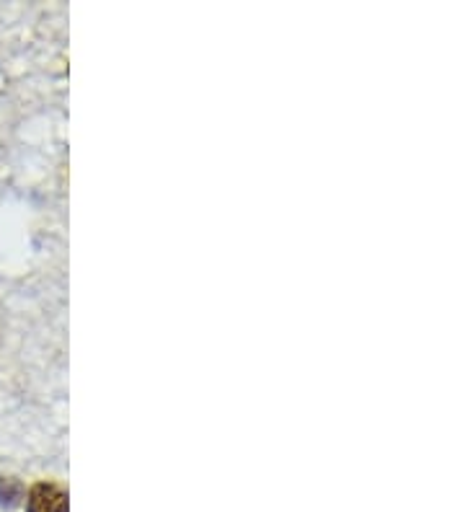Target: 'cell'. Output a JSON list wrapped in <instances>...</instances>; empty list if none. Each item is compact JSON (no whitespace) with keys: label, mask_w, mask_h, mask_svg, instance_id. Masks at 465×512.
Listing matches in <instances>:
<instances>
[{"label":"cell","mask_w":465,"mask_h":512,"mask_svg":"<svg viewBox=\"0 0 465 512\" xmlns=\"http://www.w3.org/2000/svg\"><path fill=\"white\" fill-rule=\"evenodd\" d=\"M26 512H68V492L55 481H37L26 492Z\"/></svg>","instance_id":"1"},{"label":"cell","mask_w":465,"mask_h":512,"mask_svg":"<svg viewBox=\"0 0 465 512\" xmlns=\"http://www.w3.org/2000/svg\"><path fill=\"white\" fill-rule=\"evenodd\" d=\"M21 494H24V487H21L19 479H0V507H13L19 505Z\"/></svg>","instance_id":"2"}]
</instances>
